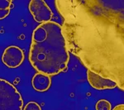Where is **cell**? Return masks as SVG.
I'll use <instances>...</instances> for the list:
<instances>
[{"instance_id":"6da1fadb","label":"cell","mask_w":124,"mask_h":110,"mask_svg":"<svg viewBox=\"0 0 124 110\" xmlns=\"http://www.w3.org/2000/svg\"><path fill=\"white\" fill-rule=\"evenodd\" d=\"M64 18L68 51L89 71L115 81L123 90V14L96 0L55 1Z\"/></svg>"},{"instance_id":"3957f363","label":"cell","mask_w":124,"mask_h":110,"mask_svg":"<svg viewBox=\"0 0 124 110\" xmlns=\"http://www.w3.org/2000/svg\"><path fill=\"white\" fill-rule=\"evenodd\" d=\"M23 101L15 86L0 79V110H22Z\"/></svg>"},{"instance_id":"5b68a950","label":"cell","mask_w":124,"mask_h":110,"mask_svg":"<svg viewBox=\"0 0 124 110\" xmlns=\"http://www.w3.org/2000/svg\"><path fill=\"white\" fill-rule=\"evenodd\" d=\"M24 61L23 51L17 46H10L3 51L2 61L6 66L9 68H17Z\"/></svg>"},{"instance_id":"30bf717a","label":"cell","mask_w":124,"mask_h":110,"mask_svg":"<svg viewBox=\"0 0 124 110\" xmlns=\"http://www.w3.org/2000/svg\"><path fill=\"white\" fill-rule=\"evenodd\" d=\"M23 110H41V108L38 103L36 102H29L25 106Z\"/></svg>"},{"instance_id":"8992f818","label":"cell","mask_w":124,"mask_h":110,"mask_svg":"<svg viewBox=\"0 0 124 110\" xmlns=\"http://www.w3.org/2000/svg\"><path fill=\"white\" fill-rule=\"evenodd\" d=\"M87 79L91 86L96 89H99V90L114 89L117 86L115 81L101 76V75L91 71H89V70L87 71Z\"/></svg>"},{"instance_id":"9c48e42d","label":"cell","mask_w":124,"mask_h":110,"mask_svg":"<svg viewBox=\"0 0 124 110\" xmlns=\"http://www.w3.org/2000/svg\"><path fill=\"white\" fill-rule=\"evenodd\" d=\"M111 103L106 99H100L96 103V110H111Z\"/></svg>"},{"instance_id":"52a82bcc","label":"cell","mask_w":124,"mask_h":110,"mask_svg":"<svg viewBox=\"0 0 124 110\" xmlns=\"http://www.w3.org/2000/svg\"><path fill=\"white\" fill-rule=\"evenodd\" d=\"M32 87L35 90L38 92H45L49 89L51 85V76L41 73H37L31 80Z\"/></svg>"},{"instance_id":"8fae6325","label":"cell","mask_w":124,"mask_h":110,"mask_svg":"<svg viewBox=\"0 0 124 110\" xmlns=\"http://www.w3.org/2000/svg\"><path fill=\"white\" fill-rule=\"evenodd\" d=\"M113 110H124V105L123 104H118L113 109Z\"/></svg>"},{"instance_id":"7a4b0ae2","label":"cell","mask_w":124,"mask_h":110,"mask_svg":"<svg viewBox=\"0 0 124 110\" xmlns=\"http://www.w3.org/2000/svg\"><path fill=\"white\" fill-rule=\"evenodd\" d=\"M69 59L61 25L50 21L37 27L32 32L29 51V61L34 69L52 76L66 71Z\"/></svg>"},{"instance_id":"ba28073f","label":"cell","mask_w":124,"mask_h":110,"mask_svg":"<svg viewBox=\"0 0 124 110\" xmlns=\"http://www.w3.org/2000/svg\"><path fill=\"white\" fill-rule=\"evenodd\" d=\"M13 8L11 0H0V20L4 19L10 13V10Z\"/></svg>"},{"instance_id":"277c9868","label":"cell","mask_w":124,"mask_h":110,"mask_svg":"<svg viewBox=\"0 0 124 110\" xmlns=\"http://www.w3.org/2000/svg\"><path fill=\"white\" fill-rule=\"evenodd\" d=\"M28 8L36 22L44 23L50 22L52 18V11L43 0H31L30 1Z\"/></svg>"}]
</instances>
